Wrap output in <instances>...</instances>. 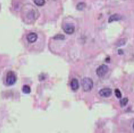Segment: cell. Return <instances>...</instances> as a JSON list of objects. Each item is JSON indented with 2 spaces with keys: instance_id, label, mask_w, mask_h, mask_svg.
<instances>
[{
  "instance_id": "cell-1",
  "label": "cell",
  "mask_w": 134,
  "mask_h": 133,
  "mask_svg": "<svg viewBox=\"0 0 134 133\" xmlns=\"http://www.w3.org/2000/svg\"><path fill=\"white\" fill-rule=\"evenodd\" d=\"M83 89L85 92H89L92 89L94 86V82L91 79L88 77H85L81 81Z\"/></svg>"
},
{
  "instance_id": "cell-2",
  "label": "cell",
  "mask_w": 134,
  "mask_h": 133,
  "mask_svg": "<svg viewBox=\"0 0 134 133\" xmlns=\"http://www.w3.org/2000/svg\"><path fill=\"white\" fill-rule=\"evenodd\" d=\"M17 80V77L15 73L13 71H9L6 76V83L8 85H12L15 83Z\"/></svg>"
},
{
  "instance_id": "cell-3",
  "label": "cell",
  "mask_w": 134,
  "mask_h": 133,
  "mask_svg": "<svg viewBox=\"0 0 134 133\" xmlns=\"http://www.w3.org/2000/svg\"><path fill=\"white\" fill-rule=\"evenodd\" d=\"M108 67L105 64H103V65H100L96 70V74L98 76L103 77L105 75V74L108 72Z\"/></svg>"
},
{
  "instance_id": "cell-4",
  "label": "cell",
  "mask_w": 134,
  "mask_h": 133,
  "mask_svg": "<svg viewBox=\"0 0 134 133\" xmlns=\"http://www.w3.org/2000/svg\"><path fill=\"white\" fill-rule=\"evenodd\" d=\"M75 26L72 24H66L63 27V30L67 34H72L75 31Z\"/></svg>"
},
{
  "instance_id": "cell-5",
  "label": "cell",
  "mask_w": 134,
  "mask_h": 133,
  "mask_svg": "<svg viewBox=\"0 0 134 133\" xmlns=\"http://www.w3.org/2000/svg\"><path fill=\"white\" fill-rule=\"evenodd\" d=\"M99 94L102 97H108L110 96L112 94V90L111 89L108 88H105L102 89L99 92Z\"/></svg>"
},
{
  "instance_id": "cell-6",
  "label": "cell",
  "mask_w": 134,
  "mask_h": 133,
  "mask_svg": "<svg viewBox=\"0 0 134 133\" xmlns=\"http://www.w3.org/2000/svg\"><path fill=\"white\" fill-rule=\"evenodd\" d=\"M27 39L30 43L35 42L37 39V35L35 33H30L27 36Z\"/></svg>"
},
{
  "instance_id": "cell-7",
  "label": "cell",
  "mask_w": 134,
  "mask_h": 133,
  "mask_svg": "<svg viewBox=\"0 0 134 133\" xmlns=\"http://www.w3.org/2000/svg\"><path fill=\"white\" fill-rule=\"evenodd\" d=\"M71 88L72 90L76 91L79 88V81L76 79H72L70 83Z\"/></svg>"
},
{
  "instance_id": "cell-8",
  "label": "cell",
  "mask_w": 134,
  "mask_h": 133,
  "mask_svg": "<svg viewBox=\"0 0 134 133\" xmlns=\"http://www.w3.org/2000/svg\"><path fill=\"white\" fill-rule=\"evenodd\" d=\"M121 19H122V17L120 15H119V14H113V15H111L109 18L108 22L111 23L114 21H118V20H121Z\"/></svg>"
},
{
  "instance_id": "cell-9",
  "label": "cell",
  "mask_w": 134,
  "mask_h": 133,
  "mask_svg": "<svg viewBox=\"0 0 134 133\" xmlns=\"http://www.w3.org/2000/svg\"><path fill=\"white\" fill-rule=\"evenodd\" d=\"M22 91L25 94H29L31 92V88L30 86L27 85H23L22 88Z\"/></svg>"
},
{
  "instance_id": "cell-10",
  "label": "cell",
  "mask_w": 134,
  "mask_h": 133,
  "mask_svg": "<svg viewBox=\"0 0 134 133\" xmlns=\"http://www.w3.org/2000/svg\"><path fill=\"white\" fill-rule=\"evenodd\" d=\"M86 6V4L83 2H80L78 3V4L76 6V9L78 10H83Z\"/></svg>"
},
{
  "instance_id": "cell-11",
  "label": "cell",
  "mask_w": 134,
  "mask_h": 133,
  "mask_svg": "<svg viewBox=\"0 0 134 133\" xmlns=\"http://www.w3.org/2000/svg\"><path fill=\"white\" fill-rule=\"evenodd\" d=\"M126 40L125 39H121L119 40H118V42L116 43V46L118 47H120V46H122L123 45H125L126 44Z\"/></svg>"
},
{
  "instance_id": "cell-12",
  "label": "cell",
  "mask_w": 134,
  "mask_h": 133,
  "mask_svg": "<svg viewBox=\"0 0 134 133\" xmlns=\"http://www.w3.org/2000/svg\"><path fill=\"white\" fill-rule=\"evenodd\" d=\"M45 0H34V3L38 6H42L45 4Z\"/></svg>"
},
{
  "instance_id": "cell-13",
  "label": "cell",
  "mask_w": 134,
  "mask_h": 133,
  "mask_svg": "<svg viewBox=\"0 0 134 133\" xmlns=\"http://www.w3.org/2000/svg\"><path fill=\"white\" fill-rule=\"evenodd\" d=\"M128 102H129V100H128L127 98H124V99H122V100L120 101L121 106H122V107L126 106V105L127 104Z\"/></svg>"
},
{
  "instance_id": "cell-14",
  "label": "cell",
  "mask_w": 134,
  "mask_h": 133,
  "mask_svg": "<svg viewBox=\"0 0 134 133\" xmlns=\"http://www.w3.org/2000/svg\"><path fill=\"white\" fill-rule=\"evenodd\" d=\"M115 94L116 96V97L118 98V99H121L122 97V94H121V92H120L118 89H116L115 90Z\"/></svg>"
},
{
  "instance_id": "cell-15",
  "label": "cell",
  "mask_w": 134,
  "mask_h": 133,
  "mask_svg": "<svg viewBox=\"0 0 134 133\" xmlns=\"http://www.w3.org/2000/svg\"><path fill=\"white\" fill-rule=\"evenodd\" d=\"M54 39H59V40H63V39H65V36L63 35H57L54 37Z\"/></svg>"
},
{
  "instance_id": "cell-16",
  "label": "cell",
  "mask_w": 134,
  "mask_h": 133,
  "mask_svg": "<svg viewBox=\"0 0 134 133\" xmlns=\"http://www.w3.org/2000/svg\"><path fill=\"white\" fill-rule=\"evenodd\" d=\"M118 54H119V55H123V50H122V49H119V50H118Z\"/></svg>"
},
{
  "instance_id": "cell-17",
  "label": "cell",
  "mask_w": 134,
  "mask_h": 133,
  "mask_svg": "<svg viewBox=\"0 0 134 133\" xmlns=\"http://www.w3.org/2000/svg\"><path fill=\"white\" fill-rule=\"evenodd\" d=\"M110 57L108 56L107 58H106V62H110Z\"/></svg>"
},
{
  "instance_id": "cell-18",
  "label": "cell",
  "mask_w": 134,
  "mask_h": 133,
  "mask_svg": "<svg viewBox=\"0 0 134 133\" xmlns=\"http://www.w3.org/2000/svg\"><path fill=\"white\" fill-rule=\"evenodd\" d=\"M133 128H134V125H133Z\"/></svg>"
}]
</instances>
